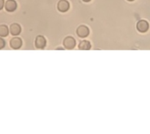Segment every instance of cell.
I'll list each match as a JSON object with an SVG mask.
<instances>
[{
  "mask_svg": "<svg viewBox=\"0 0 150 134\" xmlns=\"http://www.w3.org/2000/svg\"><path fill=\"white\" fill-rule=\"evenodd\" d=\"M63 46L67 49H73L76 46V40L72 36H67L63 40Z\"/></svg>",
  "mask_w": 150,
  "mask_h": 134,
  "instance_id": "6da1fadb",
  "label": "cell"
},
{
  "mask_svg": "<svg viewBox=\"0 0 150 134\" xmlns=\"http://www.w3.org/2000/svg\"><path fill=\"white\" fill-rule=\"evenodd\" d=\"M136 28H137V30L138 31H140L142 33H145L149 30V24L148 23V21H145V20H141L136 24Z\"/></svg>",
  "mask_w": 150,
  "mask_h": 134,
  "instance_id": "7a4b0ae2",
  "label": "cell"
},
{
  "mask_svg": "<svg viewBox=\"0 0 150 134\" xmlns=\"http://www.w3.org/2000/svg\"><path fill=\"white\" fill-rule=\"evenodd\" d=\"M46 46V39L42 35H38L35 38V46L37 49H44Z\"/></svg>",
  "mask_w": 150,
  "mask_h": 134,
  "instance_id": "3957f363",
  "label": "cell"
},
{
  "mask_svg": "<svg viewBox=\"0 0 150 134\" xmlns=\"http://www.w3.org/2000/svg\"><path fill=\"white\" fill-rule=\"evenodd\" d=\"M57 9L59 11L65 13L70 9V3L67 0H59L57 4Z\"/></svg>",
  "mask_w": 150,
  "mask_h": 134,
  "instance_id": "277c9868",
  "label": "cell"
},
{
  "mask_svg": "<svg viewBox=\"0 0 150 134\" xmlns=\"http://www.w3.org/2000/svg\"><path fill=\"white\" fill-rule=\"evenodd\" d=\"M77 35L81 38H85L89 35V28L85 25L79 26L77 29Z\"/></svg>",
  "mask_w": 150,
  "mask_h": 134,
  "instance_id": "5b68a950",
  "label": "cell"
},
{
  "mask_svg": "<svg viewBox=\"0 0 150 134\" xmlns=\"http://www.w3.org/2000/svg\"><path fill=\"white\" fill-rule=\"evenodd\" d=\"M22 40H21V38L19 37H14L11 40H10V47L13 48V49H20L22 46Z\"/></svg>",
  "mask_w": 150,
  "mask_h": 134,
  "instance_id": "8992f818",
  "label": "cell"
},
{
  "mask_svg": "<svg viewBox=\"0 0 150 134\" xmlns=\"http://www.w3.org/2000/svg\"><path fill=\"white\" fill-rule=\"evenodd\" d=\"M9 31H10L12 35H14V36L19 35L21 32V25L16 23L12 24L10 27H9Z\"/></svg>",
  "mask_w": 150,
  "mask_h": 134,
  "instance_id": "52a82bcc",
  "label": "cell"
},
{
  "mask_svg": "<svg viewBox=\"0 0 150 134\" xmlns=\"http://www.w3.org/2000/svg\"><path fill=\"white\" fill-rule=\"evenodd\" d=\"M17 4L15 0H7L6 4H5V8L8 12H13L16 10Z\"/></svg>",
  "mask_w": 150,
  "mask_h": 134,
  "instance_id": "ba28073f",
  "label": "cell"
},
{
  "mask_svg": "<svg viewBox=\"0 0 150 134\" xmlns=\"http://www.w3.org/2000/svg\"><path fill=\"white\" fill-rule=\"evenodd\" d=\"M78 48L81 50H89L91 49V43L87 40H82L78 45Z\"/></svg>",
  "mask_w": 150,
  "mask_h": 134,
  "instance_id": "9c48e42d",
  "label": "cell"
},
{
  "mask_svg": "<svg viewBox=\"0 0 150 134\" xmlns=\"http://www.w3.org/2000/svg\"><path fill=\"white\" fill-rule=\"evenodd\" d=\"M8 35H9L8 27L5 24L0 25V37H6Z\"/></svg>",
  "mask_w": 150,
  "mask_h": 134,
  "instance_id": "30bf717a",
  "label": "cell"
},
{
  "mask_svg": "<svg viewBox=\"0 0 150 134\" xmlns=\"http://www.w3.org/2000/svg\"><path fill=\"white\" fill-rule=\"evenodd\" d=\"M6 46V42L2 37H0V49H3Z\"/></svg>",
  "mask_w": 150,
  "mask_h": 134,
  "instance_id": "8fae6325",
  "label": "cell"
},
{
  "mask_svg": "<svg viewBox=\"0 0 150 134\" xmlns=\"http://www.w3.org/2000/svg\"><path fill=\"white\" fill-rule=\"evenodd\" d=\"M4 6V0H0V10Z\"/></svg>",
  "mask_w": 150,
  "mask_h": 134,
  "instance_id": "7c38bea8",
  "label": "cell"
},
{
  "mask_svg": "<svg viewBox=\"0 0 150 134\" xmlns=\"http://www.w3.org/2000/svg\"><path fill=\"white\" fill-rule=\"evenodd\" d=\"M83 1H84V2H90L91 0H83Z\"/></svg>",
  "mask_w": 150,
  "mask_h": 134,
  "instance_id": "4fadbf2b",
  "label": "cell"
},
{
  "mask_svg": "<svg viewBox=\"0 0 150 134\" xmlns=\"http://www.w3.org/2000/svg\"><path fill=\"white\" fill-rule=\"evenodd\" d=\"M63 49V48H57V49Z\"/></svg>",
  "mask_w": 150,
  "mask_h": 134,
  "instance_id": "5bb4252c",
  "label": "cell"
},
{
  "mask_svg": "<svg viewBox=\"0 0 150 134\" xmlns=\"http://www.w3.org/2000/svg\"><path fill=\"white\" fill-rule=\"evenodd\" d=\"M127 1H130V2H132V1H134V0H127Z\"/></svg>",
  "mask_w": 150,
  "mask_h": 134,
  "instance_id": "9a60e30c",
  "label": "cell"
}]
</instances>
